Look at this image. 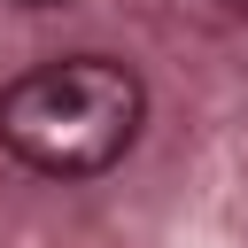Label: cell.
Returning a JSON list of instances; mask_svg holds the SVG:
<instances>
[{"label": "cell", "mask_w": 248, "mask_h": 248, "mask_svg": "<svg viewBox=\"0 0 248 248\" xmlns=\"http://www.w3.org/2000/svg\"><path fill=\"white\" fill-rule=\"evenodd\" d=\"M140 116H147V85L108 54L46 62V70H31L0 93L8 155L46 170V178H101L140 140Z\"/></svg>", "instance_id": "cell-1"}, {"label": "cell", "mask_w": 248, "mask_h": 248, "mask_svg": "<svg viewBox=\"0 0 248 248\" xmlns=\"http://www.w3.org/2000/svg\"><path fill=\"white\" fill-rule=\"evenodd\" d=\"M16 8H62V0H16Z\"/></svg>", "instance_id": "cell-2"}, {"label": "cell", "mask_w": 248, "mask_h": 248, "mask_svg": "<svg viewBox=\"0 0 248 248\" xmlns=\"http://www.w3.org/2000/svg\"><path fill=\"white\" fill-rule=\"evenodd\" d=\"M232 8H248V0H232Z\"/></svg>", "instance_id": "cell-3"}]
</instances>
